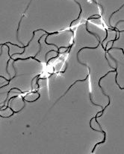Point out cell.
Instances as JSON below:
<instances>
[{"label":"cell","instance_id":"6da1fadb","mask_svg":"<svg viewBox=\"0 0 124 154\" xmlns=\"http://www.w3.org/2000/svg\"><path fill=\"white\" fill-rule=\"evenodd\" d=\"M88 77H89V74H88V75H87V78H84V80H78V81H76V82H75V83H74V84H72V85H71V86H70V87H69V89H67V92H65V93H64V95H62V97H61V98H62V97H63V96H64V95H66V94H67V92H68V91H69V90H70V88H71V87H72V86H73V85H75V84H76V83H77V82H78V81H79V82H84V81H86V80H87V78H88ZM60 98H59V99H60Z\"/></svg>","mask_w":124,"mask_h":154}]
</instances>
